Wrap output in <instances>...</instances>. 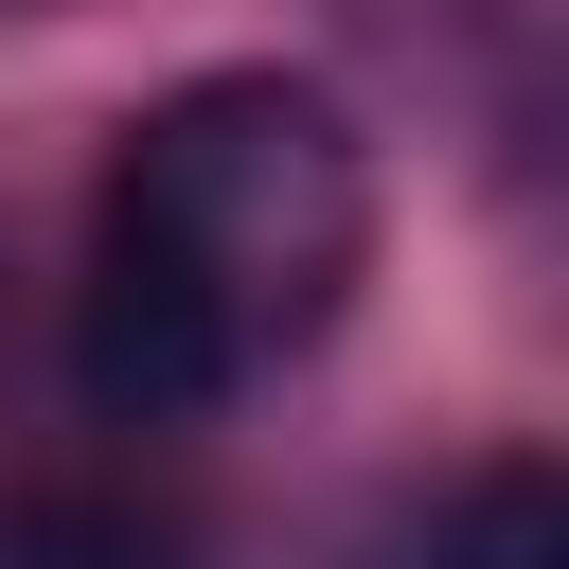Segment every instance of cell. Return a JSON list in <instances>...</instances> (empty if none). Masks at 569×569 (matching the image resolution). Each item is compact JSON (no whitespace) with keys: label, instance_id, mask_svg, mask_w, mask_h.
Instances as JSON below:
<instances>
[{"label":"cell","instance_id":"3957f363","mask_svg":"<svg viewBox=\"0 0 569 569\" xmlns=\"http://www.w3.org/2000/svg\"><path fill=\"white\" fill-rule=\"evenodd\" d=\"M427 569H569V480L516 445V462H480L445 516H427Z\"/></svg>","mask_w":569,"mask_h":569},{"label":"cell","instance_id":"6da1fadb","mask_svg":"<svg viewBox=\"0 0 569 569\" xmlns=\"http://www.w3.org/2000/svg\"><path fill=\"white\" fill-rule=\"evenodd\" d=\"M373 284V142L320 71H196L107 142L71 391L89 427H213Z\"/></svg>","mask_w":569,"mask_h":569},{"label":"cell","instance_id":"277c9868","mask_svg":"<svg viewBox=\"0 0 569 569\" xmlns=\"http://www.w3.org/2000/svg\"><path fill=\"white\" fill-rule=\"evenodd\" d=\"M0 18H36V0H0Z\"/></svg>","mask_w":569,"mask_h":569},{"label":"cell","instance_id":"7a4b0ae2","mask_svg":"<svg viewBox=\"0 0 569 569\" xmlns=\"http://www.w3.org/2000/svg\"><path fill=\"white\" fill-rule=\"evenodd\" d=\"M0 569H196V533L107 480H0Z\"/></svg>","mask_w":569,"mask_h":569}]
</instances>
